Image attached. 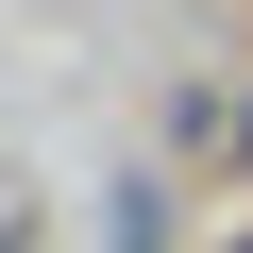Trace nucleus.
Returning <instances> with one entry per match:
<instances>
[{
	"label": "nucleus",
	"instance_id": "f257e3e1",
	"mask_svg": "<svg viewBox=\"0 0 253 253\" xmlns=\"http://www.w3.org/2000/svg\"><path fill=\"white\" fill-rule=\"evenodd\" d=\"M236 135H253V118H236Z\"/></svg>",
	"mask_w": 253,
	"mask_h": 253
},
{
	"label": "nucleus",
	"instance_id": "f03ea898",
	"mask_svg": "<svg viewBox=\"0 0 253 253\" xmlns=\"http://www.w3.org/2000/svg\"><path fill=\"white\" fill-rule=\"evenodd\" d=\"M236 253H253V236H236Z\"/></svg>",
	"mask_w": 253,
	"mask_h": 253
}]
</instances>
